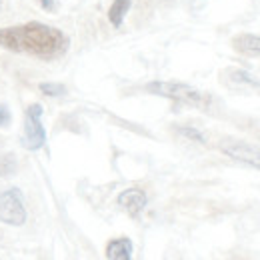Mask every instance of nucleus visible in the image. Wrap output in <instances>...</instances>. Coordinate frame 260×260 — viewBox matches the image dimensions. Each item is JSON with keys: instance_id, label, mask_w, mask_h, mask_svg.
I'll return each instance as SVG.
<instances>
[{"instance_id": "obj_1", "label": "nucleus", "mask_w": 260, "mask_h": 260, "mask_svg": "<svg viewBox=\"0 0 260 260\" xmlns=\"http://www.w3.org/2000/svg\"><path fill=\"white\" fill-rule=\"evenodd\" d=\"M0 46L10 52L30 54L40 60H54L66 54L70 40L62 30L54 26L42 22H26L0 28Z\"/></svg>"}, {"instance_id": "obj_2", "label": "nucleus", "mask_w": 260, "mask_h": 260, "mask_svg": "<svg viewBox=\"0 0 260 260\" xmlns=\"http://www.w3.org/2000/svg\"><path fill=\"white\" fill-rule=\"evenodd\" d=\"M146 92L186 104V106H192V108H200V110H206L212 104V96L208 92H202V90H198L190 84H184V82H166V80L148 82Z\"/></svg>"}, {"instance_id": "obj_3", "label": "nucleus", "mask_w": 260, "mask_h": 260, "mask_svg": "<svg viewBox=\"0 0 260 260\" xmlns=\"http://www.w3.org/2000/svg\"><path fill=\"white\" fill-rule=\"evenodd\" d=\"M0 222L8 226H22L26 222L24 196L18 188L0 192Z\"/></svg>"}, {"instance_id": "obj_4", "label": "nucleus", "mask_w": 260, "mask_h": 260, "mask_svg": "<svg viewBox=\"0 0 260 260\" xmlns=\"http://www.w3.org/2000/svg\"><path fill=\"white\" fill-rule=\"evenodd\" d=\"M42 104H30L24 112V136L22 144L26 150H40L46 144V130L42 126Z\"/></svg>"}, {"instance_id": "obj_5", "label": "nucleus", "mask_w": 260, "mask_h": 260, "mask_svg": "<svg viewBox=\"0 0 260 260\" xmlns=\"http://www.w3.org/2000/svg\"><path fill=\"white\" fill-rule=\"evenodd\" d=\"M220 152L226 154L228 158L236 160V162H242L246 166H252V168L260 170V146L248 144L244 140L226 138V140L220 142Z\"/></svg>"}, {"instance_id": "obj_6", "label": "nucleus", "mask_w": 260, "mask_h": 260, "mask_svg": "<svg viewBox=\"0 0 260 260\" xmlns=\"http://www.w3.org/2000/svg\"><path fill=\"white\" fill-rule=\"evenodd\" d=\"M146 202H148V198L140 188H126L124 192L118 194V204L128 212L130 216H138L144 210Z\"/></svg>"}, {"instance_id": "obj_7", "label": "nucleus", "mask_w": 260, "mask_h": 260, "mask_svg": "<svg viewBox=\"0 0 260 260\" xmlns=\"http://www.w3.org/2000/svg\"><path fill=\"white\" fill-rule=\"evenodd\" d=\"M232 46L236 52H240L244 56H260V34H238L232 38Z\"/></svg>"}, {"instance_id": "obj_8", "label": "nucleus", "mask_w": 260, "mask_h": 260, "mask_svg": "<svg viewBox=\"0 0 260 260\" xmlns=\"http://www.w3.org/2000/svg\"><path fill=\"white\" fill-rule=\"evenodd\" d=\"M132 240L128 236L112 238L106 244V258L108 260H132Z\"/></svg>"}, {"instance_id": "obj_9", "label": "nucleus", "mask_w": 260, "mask_h": 260, "mask_svg": "<svg viewBox=\"0 0 260 260\" xmlns=\"http://www.w3.org/2000/svg\"><path fill=\"white\" fill-rule=\"evenodd\" d=\"M228 76V84L232 86H260V80L256 76H252L250 72L246 70H240V68H232V70H226Z\"/></svg>"}, {"instance_id": "obj_10", "label": "nucleus", "mask_w": 260, "mask_h": 260, "mask_svg": "<svg viewBox=\"0 0 260 260\" xmlns=\"http://www.w3.org/2000/svg\"><path fill=\"white\" fill-rule=\"evenodd\" d=\"M130 0H114L112 4H110V8H108V20H110V24L112 26H120L122 22H124V18H126V14H128L130 10Z\"/></svg>"}, {"instance_id": "obj_11", "label": "nucleus", "mask_w": 260, "mask_h": 260, "mask_svg": "<svg viewBox=\"0 0 260 260\" xmlns=\"http://www.w3.org/2000/svg\"><path fill=\"white\" fill-rule=\"evenodd\" d=\"M18 170V160L14 154H0V180L12 176Z\"/></svg>"}, {"instance_id": "obj_12", "label": "nucleus", "mask_w": 260, "mask_h": 260, "mask_svg": "<svg viewBox=\"0 0 260 260\" xmlns=\"http://www.w3.org/2000/svg\"><path fill=\"white\" fill-rule=\"evenodd\" d=\"M38 88H40V92L46 94V96H64L66 94L64 84H56V82H42Z\"/></svg>"}, {"instance_id": "obj_13", "label": "nucleus", "mask_w": 260, "mask_h": 260, "mask_svg": "<svg viewBox=\"0 0 260 260\" xmlns=\"http://www.w3.org/2000/svg\"><path fill=\"white\" fill-rule=\"evenodd\" d=\"M178 132H180L184 138H190V140L200 142V144H204V142H206L204 134H202L200 130H196V128H190V126H180V128H178Z\"/></svg>"}, {"instance_id": "obj_14", "label": "nucleus", "mask_w": 260, "mask_h": 260, "mask_svg": "<svg viewBox=\"0 0 260 260\" xmlns=\"http://www.w3.org/2000/svg\"><path fill=\"white\" fill-rule=\"evenodd\" d=\"M10 124V110L4 106V104H0V126L4 128V126H8Z\"/></svg>"}, {"instance_id": "obj_15", "label": "nucleus", "mask_w": 260, "mask_h": 260, "mask_svg": "<svg viewBox=\"0 0 260 260\" xmlns=\"http://www.w3.org/2000/svg\"><path fill=\"white\" fill-rule=\"evenodd\" d=\"M40 4H42V8H44V10L52 12V10H54V6H56V0H40Z\"/></svg>"}]
</instances>
